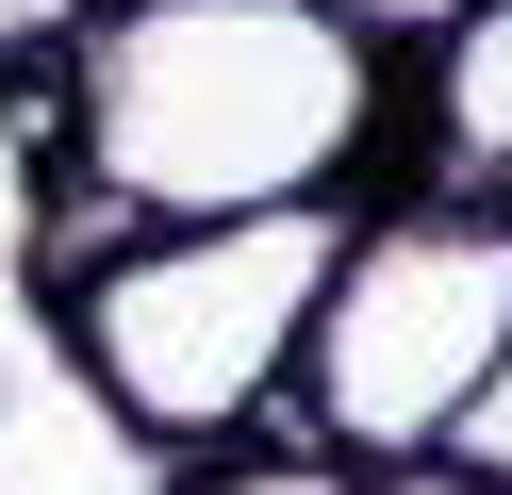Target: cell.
I'll list each match as a JSON object with an SVG mask.
<instances>
[{
    "mask_svg": "<svg viewBox=\"0 0 512 495\" xmlns=\"http://www.w3.org/2000/svg\"><path fill=\"white\" fill-rule=\"evenodd\" d=\"M397 50L347 0H149L67 33V165L116 231L314 215L364 182Z\"/></svg>",
    "mask_w": 512,
    "mask_h": 495,
    "instance_id": "1",
    "label": "cell"
},
{
    "mask_svg": "<svg viewBox=\"0 0 512 495\" xmlns=\"http://www.w3.org/2000/svg\"><path fill=\"white\" fill-rule=\"evenodd\" d=\"M512 363V198H380L347 215V264L314 297L298 396H281L265 446H314L347 479H413V462L463 446V413Z\"/></svg>",
    "mask_w": 512,
    "mask_h": 495,
    "instance_id": "2",
    "label": "cell"
},
{
    "mask_svg": "<svg viewBox=\"0 0 512 495\" xmlns=\"http://www.w3.org/2000/svg\"><path fill=\"white\" fill-rule=\"evenodd\" d=\"M347 264V198L314 215H232V231H133L100 281H67V347L149 446H265L298 396L314 297Z\"/></svg>",
    "mask_w": 512,
    "mask_h": 495,
    "instance_id": "3",
    "label": "cell"
},
{
    "mask_svg": "<svg viewBox=\"0 0 512 495\" xmlns=\"http://www.w3.org/2000/svg\"><path fill=\"white\" fill-rule=\"evenodd\" d=\"M430 165L446 198H512V0H463L430 33Z\"/></svg>",
    "mask_w": 512,
    "mask_h": 495,
    "instance_id": "4",
    "label": "cell"
},
{
    "mask_svg": "<svg viewBox=\"0 0 512 495\" xmlns=\"http://www.w3.org/2000/svg\"><path fill=\"white\" fill-rule=\"evenodd\" d=\"M182 495H364L347 462H314V446H215Z\"/></svg>",
    "mask_w": 512,
    "mask_h": 495,
    "instance_id": "5",
    "label": "cell"
},
{
    "mask_svg": "<svg viewBox=\"0 0 512 495\" xmlns=\"http://www.w3.org/2000/svg\"><path fill=\"white\" fill-rule=\"evenodd\" d=\"M380 495H479V479H463V462H413V479H380Z\"/></svg>",
    "mask_w": 512,
    "mask_h": 495,
    "instance_id": "6",
    "label": "cell"
},
{
    "mask_svg": "<svg viewBox=\"0 0 512 495\" xmlns=\"http://www.w3.org/2000/svg\"><path fill=\"white\" fill-rule=\"evenodd\" d=\"M83 17H149V0H83Z\"/></svg>",
    "mask_w": 512,
    "mask_h": 495,
    "instance_id": "7",
    "label": "cell"
},
{
    "mask_svg": "<svg viewBox=\"0 0 512 495\" xmlns=\"http://www.w3.org/2000/svg\"><path fill=\"white\" fill-rule=\"evenodd\" d=\"M479 413H512V363H496V396H479Z\"/></svg>",
    "mask_w": 512,
    "mask_h": 495,
    "instance_id": "8",
    "label": "cell"
}]
</instances>
